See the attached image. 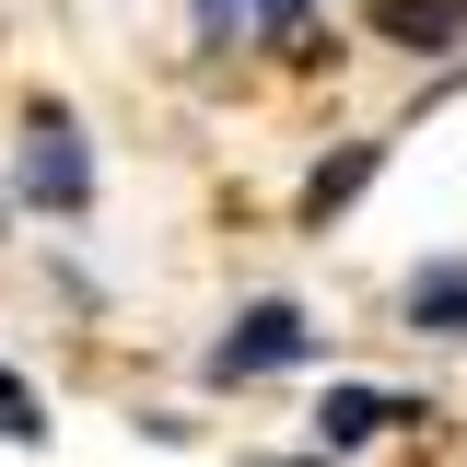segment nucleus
Segmentation results:
<instances>
[{
	"instance_id": "nucleus-1",
	"label": "nucleus",
	"mask_w": 467,
	"mask_h": 467,
	"mask_svg": "<svg viewBox=\"0 0 467 467\" xmlns=\"http://www.w3.org/2000/svg\"><path fill=\"white\" fill-rule=\"evenodd\" d=\"M316 350V327H304V304H245L223 339H211V386H245V374H281V362H304Z\"/></svg>"
},
{
	"instance_id": "nucleus-2",
	"label": "nucleus",
	"mask_w": 467,
	"mask_h": 467,
	"mask_svg": "<svg viewBox=\"0 0 467 467\" xmlns=\"http://www.w3.org/2000/svg\"><path fill=\"white\" fill-rule=\"evenodd\" d=\"M24 199H47V211H82V199H94L82 129H70L58 106H36V129H24Z\"/></svg>"
},
{
	"instance_id": "nucleus-3",
	"label": "nucleus",
	"mask_w": 467,
	"mask_h": 467,
	"mask_svg": "<svg viewBox=\"0 0 467 467\" xmlns=\"http://www.w3.org/2000/svg\"><path fill=\"white\" fill-rule=\"evenodd\" d=\"M398 420H420V409H409V398H374V386H327L316 444H327V456H350V444H374V432H398Z\"/></svg>"
},
{
	"instance_id": "nucleus-4",
	"label": "nucleus",
	"mask_w": 467,
	"mask_h": 467,
	"mask_svg": "<svg viewBox=\"0 0 467 467\" xmlns=\"http://www.w3.org/2000/svg\"><path fill=\"white\" fill-rule=\"evenodd\" d=\"M467 0H374V36H398V47H456Z\"/></svg>"
},
{
	"instance_id": "nucleus-5",
	"label": "nucleus",
	"mask_w": 467,
	"mask_h": 467,
	"mask_svg": "<svg viewBox=\"0 0 467 467\" xmlns=\"http://www.w3.org/2000/svg\"><path fill=\"white\" fill-rule=\"evenodd\" d=\"M409 327L467 339V269H420V281H409Z\"/></svg>"
},
{
	"instance_id": "nucleus-6",
	"label": "nucleus",
	"mask_w": 467,
	"mask_h": 467,
	"mask_svg": "<svg viewBox=\"0 0 467 467\" xmlns=\"http://www.w3.org/2000/svg\"><path fill=\"white\" fill-rule=\"evenodd\" d=\"M362 175H374V140H362V152H339V164L316 175V187H304V211H316V223H327V211H339V199H362Z\"/></svg>"
},
{
	"instance_id": "nucleus-7",
	"label": "nucleus",
	"mask_w": 467,
	"mask_h": 467,
	"mask_svg": "<svg viewBox=\"0 0 467 467\" xmlns=\"http://www.w3.org/2000/svg\"><path fill=\"white\" fill-rule=\"evenodd\" d=\"M0 444H47V409H36L24 374H0Z\"/></svg>"
},
{
	"instance_id": "nucleus-8",
	"label": "nucleus",
	"mask_w": 467,
	"mask_h": 467,
	"mask_svg": "<svg viewBox=\"0 0 467 467\" xmlns=\"http://www.w3.org/2000/svg\"><path fill=\"white\" fill-rule=\"evenodd\" d=\"M257 24H269L281 47H304V0H257Z\"/></svg>"
},
{
	"instance_id": "nucleus-9",
	"label": "nucleus",
	"mask_w": 467,
	"mask_h": 467,
	"mask_svg": "<svg viewBox=\"0 0 467 467\" xmlns=\"http://www.w3.org/2000/svg\"><path fill=\"white\" fill-rule=\"evenodd\" d=\"M245 12H257V0H199V36H234Z\"/></svg>"
},
{
	"instance_id": "nucleus-10",
	"label": "nucleus",
	"mask_w": 467,
	"mask_h": 467,
	"mask_svg": "<svg viewBox=\"0 0 467 467\" xmlns=\"http://www.w3.org/2000/svg\"><path fill=\"white\" fill-rule=\"evenodd\" d=\"M292 467H327V456H292Z\"/></svg>"
}]
</instances>
